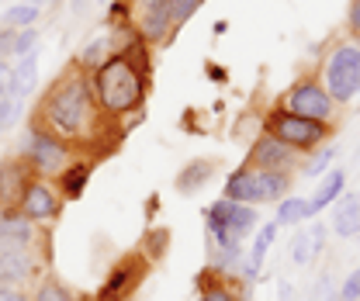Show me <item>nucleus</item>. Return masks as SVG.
Returning <instances> with one entry per match:
<instances>
[{
	"label": "nucleus",
	"mask_w": 360,
	"mask_h": 301,
	"mask_svg": "<svg viewBox=\"0 0 360 301\" xmlns=\"http://www.w3.org/2000/svg\"><path fill=\"white\" fill-rule=\"evenodd\" d=\"M257 208L243 201L219 198L205 208V229H208V257L212 270H232L243 260V239L257 232Z\"/></svg>",
	"instance_id": "obj_3"
},
{
	"label": "nucleus",
	"mask_w": 360,
	"mask_h": 301,
	"mask_svg": "<svg viewBox=\"0 0 360 301\" xmlns=\"http://www.w3.org/2000/svg\"><path fill=\"white\" fill-rule=\"evenodd\" d=\"M340 301H360V267L350 270V277L340 284Z\"/></svg>",
	"instance_id": "obj_32"
},
{
	"label": "nucleus",
	"mask_w": 360,
	"mask_h": 301,
	"mask_svg": "<svg viewBox=\"0 0 360 301\" xmlns=\"http://www.w3.org/2000/svg\"><path fill=\"white\" fill-rule=\"evenodd\" d=\"M32 177L35 173L28 170L25 160H4L0 163V212L18 205V198H21V191H25V184Z\"/></svg>",
	"instance_id": "obj_14"
},
{
	"label": "nucleus",
	"mask_w": 360,
	"mask_h": 301,
	"mask_svg": "<svg viewBox=\"0 0 360 301\" xmlns=\"http://www.w3.org/2000/svg\"><path fill=\"white\" fill-rule=\"evenodd\" d=\"M14 97V77H11V63H0V104Z\"/></svg>",
	"instance_id": "obj_34"
},
{
	"label": "nucleus",
	"mask_w": 360,
	"mask_h": 301,
	"mask_svg": "<svg viewBox=\"0 0 360 301\" xmlns=\"http://www.w3.org/2000/svg\"><path fill=\"white\" fill-rule=\"evenodd\" d=\"M163 11H167V18H170V25L180 32V25H187L191 18H194V11L205 4V0H156Z\"/></svg>",
	"instance_id": "obj_25"
},
{
	"label": "nucleus",
	"mask_w": 360,
	"mask_h": 301,
	"mask_svg": "<svg viewBox=\"0 0 360 301\" xmlns=\"http://www.w3.org/2000/svg\"><path fill=\"white\" fill-rule=\"evenodd\" d=\"M333 156H336V149H333V146H322V153H319V156H315L302 173H305V177H322V173H329L333 170V167H329V163H333Z\"/></svg>",
	"instance_id": "obj_30"
},
{
	"label": "nucleus",
	"mask_w": 360,
	"mask_h": 301,
	"mask_svg": "<svg viewBox=\"0 0 360 301\" xmlns=\"http://www.w3.org/2000/svg\"><path fill=\"white\" fill-rule=\"evenodd\" d=\"M42 270L39 250H4L0 253V284L4 288H28Z\"/></svg>",
	"instance_id": "obj_11"
},
{
	"label": "nucleus",
	"mask_w": 360,
	"mask_h": 301,
	"mask_svg": "<svg viewBox=\"0 0 360 301\" xmlns=\"http://www.w3.org/2000/svg\"><path fill=\"white\" fill-rule=\"evenodd\" d=\"M357 239H360V236H357Z\"/></svg>",
	"instance_id": "obj_43"
},
{
	"label": "nucleus",
	"mask_w": 360,
	"mask_h": 301,
	"mask_svg": "<svg viewBox=\"0 0 360 301\" xmlns=\"http://www.w3.org/2000/svg\"><path fill=\"white\" fill-rule=\"evenodd\" d=\"M312 218V212H309V198H298V194H284L281 201H277V225L281 229H298V225H305Z\"/></svg>",
	"instance_id": "obj_22"
},
{
	"label": "nucleus",
	"mask_w": 360,
	"mask_h": 301,
	"mask_svg": "<svg viewBox=\"0 0 360 301\" xmlns=\"http://www.w3.org/2000/svg\"><path fill=\"white\" fill-rule=\"evenodd\" d=\"M264 132L281 139L288 149H295L298 156L302 153H312L319 146L329 142L333 135V125L329 122H315V118H302V115H291V111H281L274 108L267 118H264Z\"/></svg>",
	"instance_id": "obj_6"
},
{
	"label": "nucleus",
	"mask_w": 360,
	"mask_h": 301,
	"mask_svg": "<svg viewBox=\"0 0 360 301\" xmlns=\"http://www.w3.org/2000/svg\"><path fill=\"white\" fill-rule=\"evenodd\" d=\"M111 56H115V39H111V32H108V35H97V39H90V42L80 49V56H77V70L90 77V73L101 70Z\"/></svg>",
	"instance_id": "obj_21"
},
{
	"label": "nucleus",
	"mask_w": 360,
	"mask_h": 301,
	"mask_svg": "<svg viewBox=\"0 0 360 301\" xmlns=\"http://www.w3.org/2000/svg\"><path fill=\"white\" fill-rule=\"evenodd\" d=\"M39 42H42V32H39V28H18V39H14V59L35 52Z\"/></svg>",
	"instance_id": "obj_29"
},
{
	"label": "nucleus",
	"mask_w": 360,
	"mask_h": 301,
	"mask_svg": "<svg viewBox=\"0 0 360 301\" xmlns=\"http://www.w3.org/2000/svg\"><path fill=\"white\" fill-rule=\"evenodd\" d=\"M284 194H291V173H274L260 170L243 163L239 170H232L225 177V191L222 198L229 201H243V205H277Z\"/></svg>",
	"instance_id": "obj_4"
},
{
	"label": "nucleus",
	"mask_w": 360,
	"mask_h": 301,
	"mask_svg": "<svg viewBox=\"0 0 360 301\" xmlns=\"http://www.w3.org/2000/svg\"><path fill=\"white\" fill-rule=\"evenodd\" d=\"M295 160H298V153H295V149H288L281 139H274V135H267V132L253 139L250 156H246V163H250V167L274 170V173H291Z\"/></svg>",
	"instance_id": "obj_12"
},
{
	"label": "nucleus",
	"mask_w": 360,
	"mask_h": 301,
	"mask_svg": "<svg viewBox=\"0 0 360 301\" xmlns=\"http://www.w3.org/2000/svg\"><path fill=\"white\" fill-rule=\"evenodd\" d=\"M198 301H201V298H198Z\"/></svg>",
	"instance_id": "obj_44"
},
{
	"label": "nucleus",
	"mask_w": 360,
	"mask_h": 301,
	"mask_svg": "<svg viewBox=\"0 0 360 301\" xmlns=\"http://www.w3.org/2000/svg\"><path fill=\"white\" fill-rule=\"evenodd\" d=\"M281 301H295V291L288 284H281Z\"/></svg>",
	"instance_id": "obj_37"
},
{
	"label": "nucleus",
	"mask_w": 360,
	"mask_h": 301,
	"mask_svg": "<svg viewBox=\"0 0 360 301\" xmlns=\"http://www.w3.org/2000/svg\"><path fill=\"white\" fill-rule=\"evenodd\" d=\"M97 4H108V0H97Z\"/></svg>",
	"instance_id": "obj_42"
},
{
	"label": "nucleus",
	"mask_w": 360,
	"mask_h": 301,
	"mask_svg": "<svg viewBox=\"0 0 360 301\" xmlns=\"http://www.w3.org/2000/svg\"><path fill=\"white\" fill-rule=\"evenodd\" d=\"M333 232L340 239L360 236V194H340L336 212H333Z\"/></svg>",
	"instance_id": "obj_15"
},
{
	"label": "nucleus",
	"mask_w": 360,
	"mask_h": 301,
	"mask_svg": "<svg viewBox=\"0 0 360 301\" xmlns=\"http://www.w3.org/2000/svg\"><path fill=\"white\" fill-rule=\"evenodd\" d=\"M25 4H32V7H39V11H42V7H49V4H52V0H25Z\"/></svg>",
	"instance_id": "obj_39"
},
{
	"label": "nucleus",
	"mask_w": 360,
	"mask_h": 301,
	"mask_svg": "<svg viewBox=\"0 0 360 301\" xmlns=\"http://www.w3.org/2000/svg\"><path fill=\"white\" fill-rule=\"evenodd\" d=\"M32 301H77V295H73L63 281H56V277H42V281H39V288L32 291Z\"/></svg>",
	"instance_id": "obj_26"
},
{
	"label": "nucleus",
	"mask_w": 360,
	"mask_h": 301,
	"mask_svg": "<svg viewBox=\"0 0 360 301\" xmlns=\"http://www.w3.org/2000/svg\"><path fill=\"white\" fill-rule=\"evenodd\" d=\"M198 288H201V301H243L232 291V284H225L222 277H219V270H205L201 281H198Z\"/></svg>",
	"instance_id": "obj_23"
},
{
	"label": "nucleus",
	"mask_w": 360,
	"mask_h": 301,
	"mask_svg": "<svg viewBox=\"0 0 360 301\" xmlns=\"http://www.w3.org/2000/svg\"><path fill=\"white\" fill-rule=\"evenodd\" d=\"M146 84H149V63H146V42L135 39L125 52H115L101 70L90 73V90L104 118H125L146 104Z\"/></svg>",
	"instance_id": "obj_2"
},
{
	"label": "nucleus",
	"mask_w": 360,
	"mask_h": 301,
	"mask_svg": "<svg viewBox=\"0 0 360 301\" xmlns=\"http://www.w3.org/2000/svg\"><path fill=\"white\" fill-rule=\"evenodd\" d=\"M219 170V160H191L177 173V191L180 194H198L201 187H208V180Z\"/></svg>",
	"instance_id": "obj_18"
},
{
	"label": "nucleus",
	"mask_w": 360,
	"mask_h": 301,
	"mask_svg": "<svg viewBox=\"0 0 360 301\" xmlns=\"http://www.w3.org/2000/svg\"><path fill=\"white\" fill-rule=\"evenodd\" d=\"M135 4H139V7H153L156 0H135Z\"/></svg>",
	"instance_id": "obj_40"
},
{
	"label": "nucleus",
	"mask_w": 360,
	"mask_h": 301,
	"mask_svg": "<svg viewBox=\"0 0 360 301\" xmlns=\"http://www.w3.org/2000/svg\"><path fill=\"white\" fill-rule=\"evenodd\" d=\"M350 35H360V0H354V11H350Z\"/></svg>",
	"instance_id": "obj_36"
},
{
	"label": "nucleus",
	"mask_w": 360,
	"mask_h": 301,
	"mask_svg": "<svg viewBox=\"0 0 360 301\" xmlns=\"http://www.w3.org/2000/svg\"><path fill=\"white\" fill-rule=\"evenodd\" d=\"M21 160L28 163V170L35 177H59L73 160V146L56 139L52 132H45L42 125H32L28 139H25V153Z\"/></svg>",
	"instance_id": "obj_7"
},
{
	"label": "nucleus",
	"mask_w": 360,
	"mask_h": 301,
	"mask_svg": "<svg viewBox=\"0 0 360 301\" xmlns=\"http://www.w3.org/2000/svg\"><path fill=\"white\" fill-rule=\"evenodd\" d=\"M208 73H212L215 80H225V70H222V66H208Z\"/></svg>",
	"instance_id": "obj_38"
},
{
	"label": "nucleus",
	"mask_w": 360,
	"mask_h": 301,
	"mask_svg": "<svg viewBox=\"0 0 360 301\" xmlns=\"http://www.w3.org/2000/svg\"><path fill=\"white\" fill-rule=\"evenodd\" d=\"M39 246V225L28 222L18 208L0 212V253L4 250H35Z\"/></svg>",
	"instance_id": "obj_13"
},
{
	"label": "nucleus",
	"mask_w": 360,
	"mask_h": 301,
	"mask_svg": "<svg viewBox=\"0 0 360 301\" xmlns=\"http://www.w3.org/2000/svg\"><path fill=\"white\" fill-rule=\"evenodd\" d=\"M0 301H32V295L25 288H4L0 284Z\"/></svg>",
	"instance_id": "obj_35"
},
{
	"label": "nucleus",
	"mask_w": 360,
	"mask_h": 301,
	"mask_svg": "<svg viewBox=\"0 0 360 301\" xmlns=\"http://www.w3.org/2000/svg\"><path fill=\"white\" fill-rule=\"evenodd\" d=\"M42 18V11L39 7H32V4H25V0H18V4H11L4 14H0V28H35V21Z\"/></svg>",
	"instance_id": "obj_24"
},
{
	"label": "nucleus",
	"mask_w": 360,
	"mask_h": 301,
	"mask_svg": "<svg viewBox=\"0 0 360 301\" xmlns=\"http://www.w3.org/2000/svg\"><path fill=\"white\" fill-rule=\"evenodd\" d=\"M170 246V229H153L146 236V260H163Z\"/></svg>",
	"instance_id": "obj_27"
},
{
	"label": "nucleus",
	"mask_w": 360,
	"mask_h": 301,
	"mask_svg": "<svg viewBox=\"0 0 360 301\" xmlns=\"http://www.w3.org/2000/svg\"><path fill=\"white\" fill-rule=\"evenodd\" d=\"M14 39H18V28H0V63L14 59Z\"/></svg>",
	"instance_id": "obj_33"
},
{
	"label": "nucleus",
	"mask_w": 360,
	"mask_h": 301,
	"mask_svg": "<svg viewBox=\"0 0 360 301\" xmlns=\"http://www.w3.org/2000/svg\"><path fill=\"white\" fill-rule=\"evenodd\" d=\"M14 208L28 222L45 225V222H56L59 218V212H63V194H59V187L49 177H32L25 184V191H21V198H18Z\"/></svg>",
	"instance_id": "obj_9"
},
{
	"label": "nucleus",
	"mask_w": 360,
	"mask_h": 301,
	"mask_svg": "<svg viewBox=\"0 0 360 301\" xmlns=\"http://www.w3.org/2000/svg\"><path fill=\"white\" fill-rule=\"evenodd\" d=\"M322 243H326V229H322V225H309V229H302V232L291 239L288 257H291L295 267H309V263L322 253Z\"/></svg>",
	"instance_id": "obj_16"
},
{
	"label": "nucleus",
	"mask_w": 360,
	"mask_h": 301,
	"mask_svg": "<svg viewBox=\"0 0 360 301\" xmlns=\"http://www.w3.org/2000/svg\"><path fill=\"white\" fill-rule=\"evenodd\" d=\"M343 191H347V173H343V170L322 173V180H319L315 194L309 198V212H312V218L319 215V212H326L329 205H336V198H340Z\"/></svg>",
	"instance_id": "obj_17"
},
{
	"label": "nucleus",
	"mask_w": 360,
	"mask_h": 301,
	"mask_svg": "<svg viewBox=\"0 0 360 301\" xmlns=\"http://www.w3.org/2000/svg\"><path fill=\"white\" fill-rule=\"evenodd\" d=\"M281 111L302 115V118H315V122H329L336 118V101L326 94V87L319 84V77H302L281 97Z\"/></svg>",
	"instance_id": "obj_8"
},
{
	"label": "nucleus",
	"mask_w": 360,
	"mask_h": 301,
	"mask_svg": "<svg viewBox=\"0 0 360 301\" xmlns=\"http://www.w3.org/2000/svg\"><path fill=\"white\" fill-rule=\"evenodd\" d=\"M35 125H42L45 132H52L56 139H63L70 146L97 139V132L104 125V115H101V108L94 101L87 73L70 70L66 77H59L56 84L49 87L45 97L39 101Z\"/></svg>",
	"instance_id": "obj_1"
},
{
	"label": "nucleus",
	"mask_w": 360,
	"mask_h": 301,
	"mask_svg": "<svg viewBox=\"0 0 360 301\" xmlns=\"http://www.w3.org/2000/svg\"><path fill=\"white\" fill-rule=\"evenodd\" d=\"M354 45H357V49H360V35H357V42H354Z\"/></svg>",
	"instance_id": "obj_41"
},
{
	"label": "nucleus",
	"mask_w": 360,
	"mask_h": 301,
	"mask_svg": "<svg viewBox=\"0 0 360 301\" xmlns=\"http://www.w3.org/2000/svg\"><path fill=\"white\" fill-rule=\"evenodd\" d=\"M149 260L146 257H125L122 263H115L101 284V291L94 295V301H125L139 288V281L146 277Z\"/></svg>",
	"instance_id": "obj_10"
},
{
	"label": "nucleus",
	"mask_w": 360,
	"mask_h": 301,
	"mask_svg": "<svg viewBox=\"0 0 360 301\" xmlns=\"http://www.w3.org/2000/svg\"><path fill=\"white\" fill-rule=\"evenodd\" d=\"M312 301H340V291H336V284H333L329 274L319 277V284H315V291H312Z\"/></svg>",
	"instance_id": "obj_31"
},
{
	"label": "nucleus",
	"mask_w": 360,
	"mask_h": 301,
	"mask_svg": "<svg viewBox=\"0 0 360 301\" xmlns=\"http://www.w3.org/2000/svg\"><path fill=\"white\" fill-rule=\"evenodd\" d=\"M21 111H25V101L21 97H7L0 104V132H11L21 122Z\"/></svg>",
	"instance_id": "obj_28"
},
{
	"label": "nucleus",
	"mask_w": 360,
	"mask_h": 301,
	"mask_svg": "<svg viewBox=\"0 0 360 301\" xmlns=\"http://www.w3.org/2000/svg\"><path fill=\"white\" fill-rule=\"evenodd\" d=\"M319 84L326 87V94L336 104H350L360 97V49L354 42L333 45V52L322 63V77Z\"/></svg>",
	"instance_id": "obj_5"
},
{
	"label": "nucleus",
	"mask_w": 360,
	"mask_h": 301,
	"mask_svg": "<svg viewBox=\"0 0 360 301\" xmlns=\"http://www.w3.org/2000/svg\"><path fill=\"white\" fill-rule=\"evenodd\" d=\"M90 173H94V163H90V160H70V167L59 173V194H63L66 201L84 198V191H87V184H90Z\"/></svg>",
	"instance_id": "obj_19"
},
{
	"label": "nucleus",
	"mask_w": 360,
	"mask_h": 301,
	"mask_svg": "<svg viewBox=\"0 0 360 301\" xmlns=\"http://www.w3.org/2000/svg\"><path fill=\"white\" fill-rule=\"evenodd\" d=\"M11 77H14V97H32L35 87H39V52H28V56H18L11 63Z\"/></svg>",
	"instance_id": "obj_20"
}]
</instances>
